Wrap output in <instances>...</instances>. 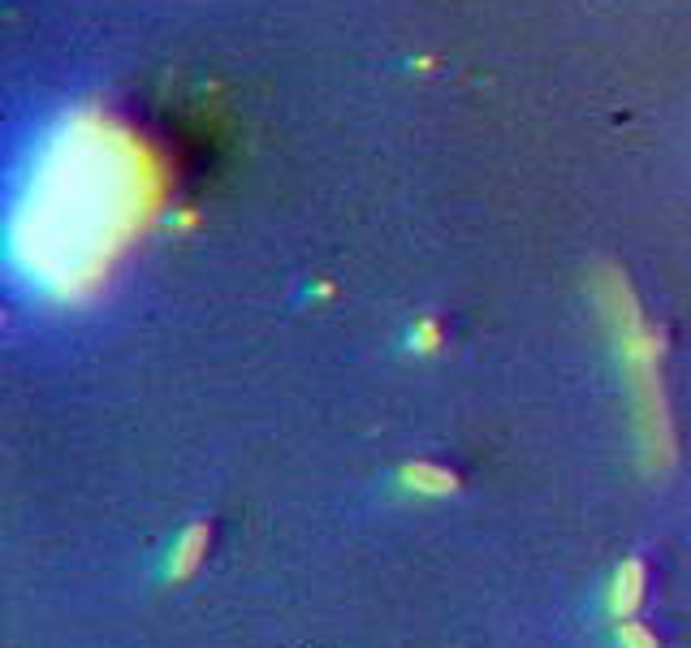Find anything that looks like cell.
<instances>
[{"label": "cell", "instance_id": "1", "mask_svg": "<svg viewBox=\"0 0 691 648\" xmlns=\"http://www.w3.org/2000/svg\"><path fill=\"white\" fill-rule=\"evenodd\" d=\"M640 601H644V562L640 558H631V562H622L619 571H614V583H610V597H605V606L614 618H631V613L640 610Z\"/></svg>", "mask_w": 691, "mask_h": 648}, {"label": "cell", "instance_id": "2", "mask_svg": "<svg viewBox=\"0 0 691 648\" xmlns=\"http://www.w3.org/2000/svg\"><path fill=\"white\" fill-rule=\"evenodd\" d=\"M208 540H213L208 523H190L182 537H178V544H174V558H169V576H174V579L195 576V567H199V562H204V553H208Z\"/></svg>", "mask_w": 691, "mask_h": 648}, {"label": "cell", "instance_id": "3", "mask_svg": "<svg viewBox=\"0 0 691 648\" xmlns=\"http://www.w3.org/2000/svg\"><path fill=\"white\" fill-rule=\"evenodd\" d=\"M402 484L415 489V493H424V498H450L458 489V475L437 468V463H406L402 468Z\"/></svg>", "mask_w": 691, "mask_h": 648}, {"label": "cell", "instance_id": "4", "mask_svg": "<svg viewBox=\"0 0 691 648\" xmlns=\"http://www.w3.org/2000/svg\"><path fill=\"white\" fill-rule=\"evenodd\" d=\"M619 645L622 648H657V636L644 627V622H631V618H622L619 622Z\"/></svg>", "mask_w": 691, "mask_h": 648}, {"label": "cell", "instance_id": "5", "mask_svg": "<svg viewBox=\"0 0 691 648\" xmlns=\"http://www.w3.org/2000/svg\"><path fill=\"white\" fill-rule=\"evenodd\" d=\"M415 346H419V351H437L441 346V328L433 321H424L419 324V328H415Z\"/></svg>", "mask_w": 691, "mask_h": 648}]
</instances>
